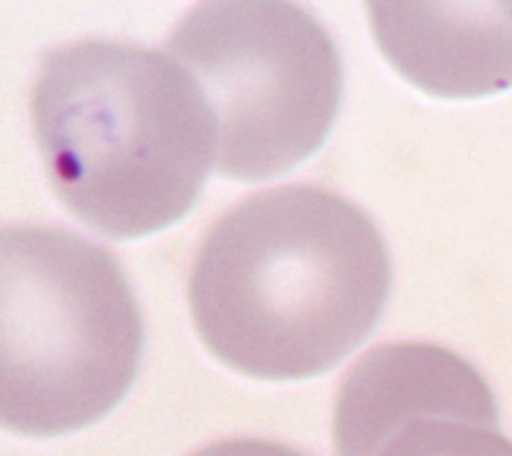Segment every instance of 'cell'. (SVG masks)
Wrapping results in <instances>:
<instances>
[{
    "instance_id": "6da1fadb",
    "label": "cell",
    "mask_w": 512,
    "mask_h": 456,
    "mask_svg": "<svg viewBox=\"0 0 512 456\" xmlns=\"http://www.w3.org/2000/svg\"><path fill=\"white\" fill-rule=\"evenodd\" d=\"M393 290L384 234L355 202L287 185L226 211L199 246L188 307L202 345L237 375L311 380L381 322Z\"/></svg>"
},
{
    "instance_id": "7a4b0ae2",
    "label": "cell",
    "mask_w": 512,
    "mask_h": 456,
    "mask_svg": "<svg viewBox=\"0 0 512 456\" xmlns=\"http://www.w3.org/2000/svg\"><path fill=\"white\" fill-rule=\"evenodd\" d=\"M30 114L50 190L109 240H141L185 220L217 167L214 109L164 50L59 47L44 59Z\"/></svg>"
},
{
    "instance_id": "3957f363",
    "label": "cell",
    "mask_w": 512,
    "mask_h": 456,
    "mask_svg": "<svg viewBox=\"0 0 512 456\" xmlns=\"http://www.w3.org/2000/svg\"><path fill=\"white\" fill-rule=\"evenodd\" d=\"M147 328L118 258L56 226L0 234V421L53 439L129 395Z\"/></svg>"
},
{
    "instance_id": "277c9868",
    "label": "cell",
    "mask_w": 512,
    "mask_h": 456,
    "mask_svg": "<svg viewBox=\"0 0 512 456\" xmlns=\"http://www.w3.org/2000/svg\"><path fill=\"white\" fill-rule=\"evenodd\" d=\"M164 53L205 91L217 129V173L267 182L311 158L343 103V62L331 33L296 3H197Z\"/></svg>"
},
{
    "instance_id": "5b68a950",
    "label": "cell",
    "mask_w": 512,
    "mask_h": 456,
    "mask_svg": "<svg viewBox=\"0 0 512 456\" xmlns=\"http://www.w3.org/2000/svg\"><path fill=\"white\" fill-rule=\"evenodd\" d=\"M422 416H454L501 427L486 378L434 342H387L340 378L334 398V456H375L398 427Z\"/></svg>"
},
{
    "instance_id": "8992f818",
    "label": "cell",
    "mask_w": 512,
    "mask_h": 456,
    "mask_svg": "<svg viewBox=\"0 0 512 456\" xmlns=\"http://www.w3.org/2000/svg\"><path fill=\"white\" fill-rule=\"evenodd\" d=\"M366 6L384 59L428 97L480 100L512 88V3Z\"/></svg>"
},
{
    "instance_id": "52a82bcc",
    "label": "cell",
    "mask_w": 512,
    "mask_h": 456,
    "mask_svg": "<svg viewBox=\"0 0 512 456\" xmlns=\"http://www.w3.org/2000/svg\"><path fill=\"white\" fill-rule=\"evenodd\" d=\"M375 456H512V439L469 418L422 416L398 427Z\"/></svg>"
},
{
    "instance_id": "ba28073f",
    "label": "cell",
    "mask_w": 512,
    "mask_h": 456,
    "mask_svg": "<svg viewBox=\"0 0 512 456\" xmlns=\"http://www.w3.org/2000/svg\"><path fill=\"white\" fill-rule=\"evenodd\" d=\"M191 456H308L290 445H278L267 439H223L208 448H199Z\"/></svg>"
}]
</instances>
